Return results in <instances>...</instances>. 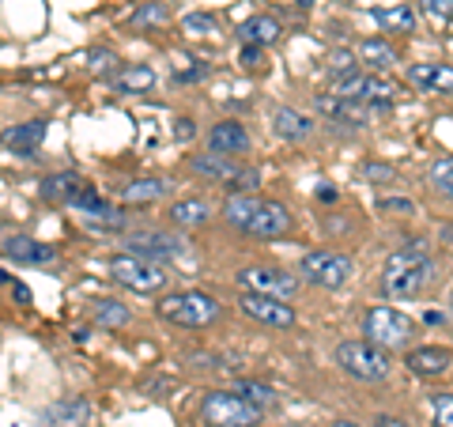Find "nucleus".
<instances>
[{
  "mask_svg": "<svg viewBox=\"0 0 453 427\" xmlns=\"http://www.w3.org/2000/svg\"><path fill=\"white\" fill-rule=\"evenodd\" d=\"M223 216L231 227H238L242 235H253V238H280V235H288L295 223L288 205L268 201V197H253V193L226 197Z\"/></svg>",
  "mask_w": 453,
  "mask_h": 427,
  "instance_id": "2",
  "label": "nucleus"
},
{
  "mask_svg": "<svg viewBox=\"0 0 453 427\" xmlns=\"http://www.w3.org/2000/svg\"><path fill=\"white\" fill-rule=\"evenodd\" d=\"M88 401L83 397H65V401H53L46 412H42V420L50 427H83L88 423Z\"/></svg>",
  "mask_w": 453,
  "mask_h": 427,
  "instance_id": "19",
  "label": "nucleus"
},
{
  "mask_svg": "<svg viewBox=\"0 0 453 427\" xmlns=\"http://www.w3.org/2000/svg\"><path fill=\"white\" fill-rule=\"evenodd\" d=\"M159 314L170 325H181V330H208L211 322H219L223 307L208 291H174L159 299Z\"/></svg>",
  "mask_w": 453,
  "mask_h": 427,
  "instance_id": "3",
  "label": "nucleus"
},
{
  "mask_svg": "<svg viewBox=\"0 0 453 427\" xmlns=\"http://www.w3.org/2000/svg\"><path fill=\"white\" fill-rule=\"evenodd\" d=\"M12 295H16V299H19V303H23V307H27V303H31V288H27V283H19V280H16V283H12Z\"/></svg>",
  "mask_w": 453,
  "mask_h": 427,
  "instance_id": "42",
  "label": "nucleus"
},
{
  "mask_svg": "<svg viewBox=\"0 0 453 427\" xmlns=\"http://www.w3.org/2000/svg\"><path fill=\"white\" fill-rule=\"evenodd\" d=\"M371 19L381 27V31H396V35H412L416 31V8L412 4L371 8Z\"/></svg>",
  "mask_w": 453,
  "mask_h": 427,
  "instance_id": "22",
  "label": "nucleus"
},
{
  "mask_svg": "<svg viewBox=\"0 0 453 427\" xmlns=\"http://www.w3.org/2000/svg\"><path fill=\"white\" fill-rule=\"evenodd\" d=\"M211 216V205L204 201V197H186V201H174L166 212V220L174 223V227H201L208 223Z\"/></svg>",
  "mask_w": 453,
  "mask_h": 427,
  "instance_id": "23",
  "label": "nucleus"
},
{
  "mask_svg": "<svg viewBox=\"0 0 453 427\" xmlns=\"http://www.w3.org/2000/svg\"><path fill=\"white\" fill-rule=\"evenodd\" d=\"M110 276L121 283V288H129L136 295H151V291H163L166 288V265L151 261V258H136V253H113L106 261Z\"/></svg>",
  "mask_w": 453,
  "mask_h": 427,
  "instance_id": "5",
  "label": "nucleus"
},
{
  "mask_svg": "<svg viewBox=\"0 0 453 427\" xmlns=\"http://www.w3.org/2000/svg\"><path fill=\"white\" fill-rule=\"evenodd\" d=\"M318 110L325 118L344 121V125H371V118H374V106L351 103V98H340V95H318Z\"/></svg>",
  "mask_w": 453,
  "mask_h": 427,
  "instance_id": "16",
  "label": "nucleus"
},
{
  "mask_svg": "<svg viewBox=\"0 0 453 427\" xmlns=\"http://www.w3.org/2000/svg\"><path fill=\"white\" fill-rule=\"evenodd\" d=\"M208 148L216 155H246L250 151V133L238 121H219L208 133Z\"/></svg>",
  "mask_w": 453,
  "mask_h": 427,
  "instance_id": "17",
  "label": "nucleus"
},
{
  "mask_svg": "<svg viewBox=\"0 0 453 427\" xmlns=\"http://www.w3.org/2000/svg\"><path fill=\"white\" fill-rule=\"evenodd\" d=\"M378 427H404V423L393 420V416H378Z\"/></svg>",
  "mask_w": 453,
  "mask_h": 427,
  "instance_id": "44",
  "label": "nucleus"
},
{
  "mask_svg": "<svg viewBox=\"0 0 453 427\" xmlns=\"http://www.w3.org/2000/svg\"><path fill=\"white\" fill-rule=\"evenodd\" d=\"M83 193V182L73 175V170H65V175H53L42 182V197L53 205H76V197Z\"/></svg>",
  "mask_w": 453,
  "mask_h": 427,
  "instance_id": "25",
  "label": "nucleus"
},
{
  "mask_svg": "<svg viewBox=\"0 0 453 427\" xmlns=\"http://www.w3.org/2000/svg\"><path fill=\"white\" fill-rule=\"evenodd\" d=\"M378 212H404V216H412V201H401V197H381Z\"/></svg>",
  "mask_w": 453,
  "mask_h": 427,
  "instance_id": "39",
  "label": "nucleus"
},
{
  "mask_svg": "<svg viewBox=\"0 0 453 427\" xmlns=\"http://www.w3.org/2000/svg\"><path fill=\"white\" fill-rule=\"evenodd\" d=\"M356 53H359V61H363V65H371V68H374V73H386V68L396 65V50L389 46L386 38H363Z\"/></svg>",
  "mask_w": 453,
  "mask_h": 427,
  "instance_id": "29",
  "label": "nucleus"
},
{
  "mask_svg": "<svg viewBox=\"0 0 453 427\" xmlns=\"http://www.w3.org/2000/svg\"><path fill=\"white\" fill-rule=\"evenodd\" d=\"M73 208L80 212V216H88L95 227H106V231H121V227H125V212L113 208L95 186H83V193L76 197Z\"/></svg>",
  "mask_w": 453,
  "mask_h": 427,
  "instance_id": "14",
  "label": "nucleus"
},
{
  "mask_svg": "<svg viewBox=\"0 0 453 427\" xmlns=\"http://www.w3.org/2000/svg\"><path fill=\"white\" fill-rule=\"evenodd\" d=\"M434 273L438 265L431 258V246L416 238L412 246H401L396 253H389L386 268H381V291L389 299H416L434 280Z\"/></svg>",
  "mask_w": 453,
  "mask_h": 427,
  "instance_id": "1",
  "label": "nucleus"
},
{
  "mask_svg": "<svg viewBox=\"0 0 453 427\" xmlns=\"http://www.w3.org/2000/svg\"><path fill=\"white\" fill-rule=\"evenodd\" d=\"M336 363L356 382H381L393 367L386 348L371 345V340H344V345H336Z\"/></svg>",
  "mask_w": 453,
  "mask_h": 427,
  "instance_id": "6",
  "label": "nucleus"
},
{
  "mask_svg": "<svg viewBox=\"0 0 453 427\" xmlns=\"http://www.w3.org/2000/svg\"><path fill=\"white\" fill-rule=\"evenodd\" d=\"M408 80L416 88H427L438 95H453V68L449 65H412L408 68Z\"/></svg>",
  "mask_w": 453,
  "mask_h": 427,
  "instance_id": "20",
  "label": "nucleus"
},
{
  "mask_svg": "<svg viewBox=\"0 0 453 427\" xmlns=\"http://www.w3.org/2000/svg\"><path fill=\"white\" fill-rule=\"evenodd\" d=\"M181 27H186V35H193V38L219 35V23H216V16H208V12H189V16L181 19Z\"/></svg>",
  "mask_w": 453,
  "mask_h": 427,
  "instance_id": "33",
  "label": "nucleus"
},
{
  "mask_svg": "<svg viewBox=\"0 0 453 427\" xmlns=\"http://www.w3.org/2000/svg\"><path fill=\"white\" fill-rule=\"evenodd\" d=\"M91 73H103V68H106V73H110V68L113 65H118V57H113V53H103V50H98V53H91Z\"/></svg>",
  "mask_w": 453,
  "mask_h": 427,
  "instance_id": "40",
  "label": "nucleus"
},
{
  "mask_svg": "<svg viewBox=\"0 0 453 427\" xmlns=\"http://www.w3.org/2000/svg\"><path fill=\"white\" fill-rule=\"evenodd\" d=\"M113 88L121 95H144L155 88V73L148 65H125L118 76H113Z\"/></svg>",
  "mask_w": 453,
  "mask_h": 427,
  "instance_id": "28",
  "label": "nucleus"
},
{
  "mask_svg": "<svg viewBox=\"0 0 453 427\" xmlns=\"http://www.w3.org/2000/svg\"><path fill=\"white\" fill-rule=\"evenodd\" d=\"M299 273L310 283H318V288L336 291L356 276V265H351V258H344V253H336V250H310V253H303Z\"/></svg>",
  "mask_w": 453,
  "mask_h": 427,
  "instance_id": "10",
  "label": "nucleus"
},
{
  "mask_svg": "<svg viewBox=\"0 0 453 427\" xmlns=\"http://www.w3.org/2000/svg\"><path fill=\"white\" fill-rule=\"evenodd\" d=\"M91 314H95L98 325H106V330H121V325H129V307H121L118 299H98Z\"/></svg>",
  "mask_w": 453,
  "mask_h": 427,
  "instance_id": "31",
  "label": "nucleus"
},
{
  "mask_svg": "<svg viewBox=\"0 0 453 427\" xmlns=\"http://www.w3.org/2000/svg\"><path fill=\"white\" fill-rule=\"evenodd\" d=\"M333 95L378 110V106L396 103V98L404 95V88H401V83H393V80H386V76H378V73H371V76H366V73H351L344 80H333Z\"/></svg>",
  "mask_w": 453,
  "mask_h": 427,
  "instance_id": "7",
  "label": "nucleus"
},
{
  "mask_svg": "<svg viewBox=\"0 0 453 427\" xmlns=\"http://www.w3.org/2000/svg\"><path fill=\"white\" fill-rule=\"evenodd\" d=\"M166 23H170V4H163V0H148V4H140L133 12L136 31H155V27H166Z\"/></svg>",
  "mask_w": 453,
  "mask_h": 427,
  "instance_id": "30",
  "label": "nucleus"
},
{
  "mask_svg": "<svg viewBox=\"0 0 453 427\" xmlns=\"http://www.w3.org/2000/svg\"><path fill=\"white\" fill-rule=\"evenodd\" d=\"M261 416H265L261 405H253L242 393L231 390H216L201 401V420L208 427H257Z\"/></svg>",
  "mask_w": 453,
  "mask_h": 427,
  "instance_id": "4",
  "label": "nucleus"
},
{
  "mask_svg": "<svg viewBox=\"0 0 453 427\" xmlns=\"http://www.w3.org/2000/svg\"><path fill=\"white\" fill-rule=\"evenodd\" d=\"M423 12H427L434 23H449L453 19V0H423Z\"/></svg>",
  "mask_w": 453,
  "mask_h": 427,
  "instance_id": "37",
  "label": "nucleus"
},
{
  "mask_svg": "<svg viewBox=\"0 0 453 427\" xmlns=\"http://www.w3.org/2000/svg\"><path fill=\"white\" fill-rule=\"evenodd\" d=\"M125 246H129V253H136V258H186L189 242L178 238V235H166V231H136L125 238Z\"/></svg>",
  "mask_w": 453,
  "mask_h": 427,
  "instance_id": "13",
  "label": "nucleus"
},
{
  "mask_svg": "<svg viewBox=\"0 0 453 427\" xmlns=\"http://www.w3.org/2000/svg\"><path fill=\"white\" fill-rule=\"evenodd\" d=\"M363 175L371 178V182H393L396 175H393V167H386V163H366L363 167Z\"/></svg>",
  "mask_w": 453,
  "mask_h": 427,
  "instance_id": "38",
  "label": "nucleus"
},
{
  "mask_svg": "<svg viewBox=\"0 0 453 427\" xmlns=\"http://www.w3.org/2000/svg\"><path fill=\"white\" fill-rule=\"evenodd\" d=\"M431 182H434V190H438V193L453 201V159H438V163H431Z\"/></svg>",
  "mask_w": 453,
  "mask_h": 427,
  "instance_id": "35",
  "label": "nucleus"
},
{
  "mask_svg": "<svg viewBox=\"0 0 453 427\" xmlns=\"http://www.w3.org/2000/svg\"><path fill=\"white\" fill-rule=\"evenodd\" d=\"M196 175L208 178V182H219V186H231L234 193H253L261 186V175L253 167H238L231 155H196V159L189 163Z\"/></svg>",
  "mask_w": 453,
  "mask_h": 427,
  "instance_id": "9",
  "label": "nucleus"
},
{
  "mask_svg": "<svg viewBox=\"0 0 453 427\" xmlns=\"http://www.w3.org/2000/svg\"><path fill=\"white\" fill-rule=\"evenodd\" d=\"M4 258L8 261H19V265H50L57 253L53 246H46V242H35V238H4Z\"/></svg>",
  "mask_w": 453,
  "mask_h": 427,
  "instance_id": "18",
  "label": "nucleus"
},
{
  "mask_svg": "<svg viewBox=\"0 0 453 427\" xmlns=\"http://www.w3.org/2000/svg\"><path fill=\"white\" fill-rule=\"evenodd\" d=\"M431 416L438 427H453V393H431Z\"/></svg>",
  "mask_w": 453,
  "mask_h": 427,
  "instance_id": "36",
  "label": "nucleus"
},
{
  "mask_svg": "<svg viewBox=\"0 0 453 427\" xmlns=\"http://www.w3.org/2000/svg\"><path fill=\"white\" fill-rule=\"evenodd\" d=\"M50 133V121H27L16 125V129L4 133V148L8 155H19V159H35V151L42 148V140Z\"/></svg>",
  "mask_w": 453,
  "mask_h": 427,
  "instance_id": "15",
  "label": "nucleus"
},
{
  "mask_svg": "<svg viewBox=\"0 0 453 427\" xmlns=\"http://www.w3.org/2000/svg\"><path fill=\"white\" fill-rule=\"evenodd\" d=\"M238 283L246 291H257V295H273V299H291L299 291V276L283 273V268H273V265H250L238 273Z\"/></svg>",
  "mask_w": 453,
  "mask_h": 427,
  "instance_id": "12",
  "label": "nucleus"
},
{
  "mask_svg": "<svg viewBox=\"0 0 453 427\" xmlns=\"http://www.w3.org/2000/svg\"><path fill=\"white\" fill-rule=\"evenodd\" d=\"M189 125H193V121H178V136H181V140H186V136L193 133V129H189Z\"/></svg>",
  "mask_w": 453,
  "mask_h": 427,
  "instance_id": "45",
  "label": "nucleus"
},
{
  "mask_svg": "<svg viewBox=\"0 0 453 427\" xmlns=\"http://www.w3.org/2000/svg\"><path fill=\"white\" fill-rule=\"evenodd\" d=\"M242 65H246V68H261V65H265L261 46H242Z\"/></svg>",
  "mask_w": 453,
  "mask_h": 427,
  "instance_id": "41",
  "label": "nucleus"
},
{
  "mask_svg": "<svg viewBox=\"0 0 453 427\" xmlns=\"http://www.w3.org/2000/svg\"><path fill=\"white\" fill-rule=\"evenodd\" d=\"M333 427H359V423H351V420H336Z\"/></svg>",
  "mask_w": 453,
  "mask_h": 427,
  "instance_id": "46",
  "label": "nucleus"
},
{
  "mask_svg": "<svg viewBox=\"0 0 453 427\" xmlns=\"http://www.w3.org/2000/svg\"><path fill=\"white\" fill-rule=\"evenodd\" d=\"M325 68L333 73V80H344V76H351V73H359V53H351V50H333L329 61H325Z\"/></svg>",
  "mask_w": 453,
  "mask_h": 427,
  "instance_id": "32",
  "label": "nucleus"
},
{
  "mask_svg": "<svg viewBox=\"0 0 453 427\" xmlns=\"http://www.w3.org/2000/svg\"><path fill=\"white\" fill-rule=\"evenodd\" d=\"M238 310L268 330H291L295 325V310L288 307V299H273V295H257V291H242L238 299Z\"/></svg>",
  "mask_w": 453,
  "mask_h": 427,
  "instance_id": "11",
  "label": "nucleus"
},
{
  "mask_svg": "<svg viewBox=\"0 0 453 427\" xmlns=\"http://www.w3.org/2000/svg\"><path fill=\"white\" fill-rule=\"evenodd\" d=\"M453 363V352L446 348H416L408 352V367H412L416 375H446Z\"/></svg>",
  "mask_w": 453,
  "mask_h": 427,
  "instance_id": "27",
  "label": "nucleus"
},
{
  "mask_svg": "<svg viewBox=\"0 0 453 427\" xmlns=\"http://www.w3.org/2000/svg\"><path fill=\"white\" fill-rule=\"evenodd\" d=\"M166 193H170L166 178H136L121 190V201L125 205H151V201H163Z\"/></svg>",
  "mask_w": 453,
  "mask_h": 427,
  "instance_id": "26",
  "label": "nucleus"
},
{
  "mask_svg": "<svg viewBox=\"0 0 453 427\" xmlns=\"http://www.w3.org/2000/svg\"><path fill=\"white\" fill-rule=\"evenodd\" d=\"M208 68H189V73H178V80H201Z\"/></svg>",
  "mask_w": 453,
  "mask_h": 427,
  "instance_id": "43",
  "label": "nucleus"
},
{
  "mask_svg": "<svg viewBox=\"0 0 453 427\" xmlns=\"http://www.w3.org/2000/svg\"><path fill=\"white\" fill-rule=\"evenodd\" d=\"M242 46H273V42L283 35V27H280V19L276 16H253V19H246L242 23Z\"/></svg>",
  "mask_w": 453,
  "mask_h": 427,
  "instance_id": "24",
  "label": "nucleus"
},
{
  "mask_svg": "<svg viewBox=\"0 0 453 427\" xmlns=\"http://www.w3.org/2000/svg\"><path fill=\"white\" fill-rule=\"evenodd\" d=\"M234 393H242L246 401H253V405H273L276 401V390L273 386H265V382H238V390Z\"/></svg>",
  "mask_w": 453,
  "mask_h": 427,
  "instance_id": "34",
  "label": "nucleus"
},
{
  "mask_svg": "<svg viewBox=\"0 0 453 427\" xmlns=\"http://www.w3.org/2000/svg\"><path fill=\"white\" fill-rule=\"evenodd\" d=\"M412 318L401 314V310H393V307H371L366 310V318H363V333L371 345L378 348H408V337H412Z\"/></svg>",
  "mask_w": 453,
  "mask_h": 427,
  "instance_id": "8",
  "label": "nucleus"
},
{
  "mask_svg": "<svg viewBox=\"0 0 453 427\" xmlns=\"http://www.w3.org/2000/svg\"><path fill=\"white\" fill-rule=\"evenodd\" d=\"M314 118H306V113H299V110H291V106H280L276 113H273V129H276V136H283V140H306L310 133H314Z\"/></svg>",
  "mask_w": 453,
  "mask_h": 427,
  "instance_id": "21",
  "label": "nucleus"
}]
</instances>
